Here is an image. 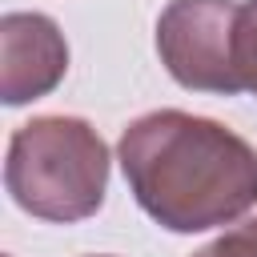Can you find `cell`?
<instances>
[{"label":"cell","mask_w":257,"mask_h":257,"mask_svg":"<svg viewBox=\"0 0 257 257\" xmlns=\"http://www.w3.org/2000/svg\"><path fill=\"white\" fill-rule=\"evenodd\" d=\"M116 153L137 205L169 233H205L257 205V153L221 120L157 108L124 124Z\"/></svg>","instance_id":"1"},{"label":"cell","mask_w":257,"mask_h":257,"mask_svg":"<svg viewBox=\"0 0 257 257\" xmlns=\"http://www.w3.org/2000/svg\"><path fill=\"white\" fill-rule=\"evenodd\" d=\"M4 185L40 221H84L104 205L108 145L80 116H32L8 141Z\"/></svg>","instance_id":"2"},{"label":"cell","mask_w":257,"mask_h":257,"mask_svg":"<svg viewBox=\"0 0 257 257\" xmlns=\"http://www.w3.org/2000/svg\"><path fill=\"white\" fill-rule=\"evenodd\" d=\"M237 0H169L157 20V52L181 88L245 92L237 76Z\"/></svg>","instance_id":"3"},{"label":"cell","mask_w":257,"mask_h":257,"mask_svg":"<svg viewBox=\"0 0 257 257\" xmlns=\"http://www.w3.org/2000/svg\"><path fill=\"white\" fill-rule=\"evenodd\" d=\"M68 72V44L56 20L40 12H8L0 20V96L28 104L48 96Z\"/></svg>","instance_id":"4"},{"label":"cell","mask_w":257,"mask_h":257,"mask_svg":"<svg viewBox=\"0 0 257 257\" xmlns=\"http://www.w3.org/2000/svg\"><path fill=\"white\" fill-rule=\"evenodd\" d=\"M233 56H237L241 88L257 96V0H245V4L237 8V40H233Z\"/></svg>","instance_id":"5"},{"label":"cell","mask_w":257,"mask_h":257,"mask_svg":"<svg viewBox=\"0 0 257 257\" xmlns=\"http://www.w3.org/2000/svg\"><path fill=\"white\" fill-rule=\"evenodd\" d=\"M193 257H257V213L237 221L233 229H225L217 241H209Z\"/></svg>","instance_id":"6"},{"label":"cell","mask_w":257,"mask_h":257,"mask_svg":"<svg viewBox=\"0 0 257 257\" xmlns=\"http://www.w3.org/2000/svg\"><path fill=\"white\" fill-rule=\"evenodd\" d=\"M96 257H108V253H96Z\"/></svg>","instance_id":"7"}]
</instances>
